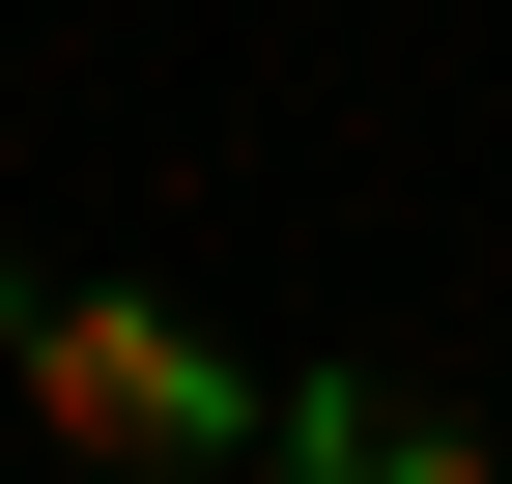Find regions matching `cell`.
<instances>
[{
    "label": "cell",
    "mask_w": 512,
    "mask_h": 484,
    "mask_svg": "<svg viewBox=\"0 0 512 484\" xmlns=\"http://www.w3.org/2000/svg\"><path fill=\"white\" fill-rule=\"evenodd\" d=\"M0 371H29V428L86 456V484H200V456L256 428V371H228V342H171L143 285H29V342H0Z\"/></svg>",
    "instance_id": "obj_1"
},
{
    "label": "cell",
    "mask_w": 512,
    "mask_h": 484,
    "mask_svg": "<svg viewBox=\"0 0 512 484\" xmlns=\"http://www.w3.org/2000/svg\"><path fill=\"white\" fill-rule=\"evenodd\" d=\"M285 484H512V456L427 428V399H370V371H313V399H285Z\"/></svg>",
    "instance_id": "obj_2"
},
{
    "label": "cell",
    "mask_w": 512,
    "mask_h": 484,
    "mask_svg": "<svg viewBox=\"0 0 512 484\" xmlns=\"http://www.w3.org/2000/svg\"><path fill=\"white\" fill-rule=\"evenodd\" d=\"M0 342H29V257H0Z\"/></svg>",
    "instance_id": "obj_3"
}]
</instances>
